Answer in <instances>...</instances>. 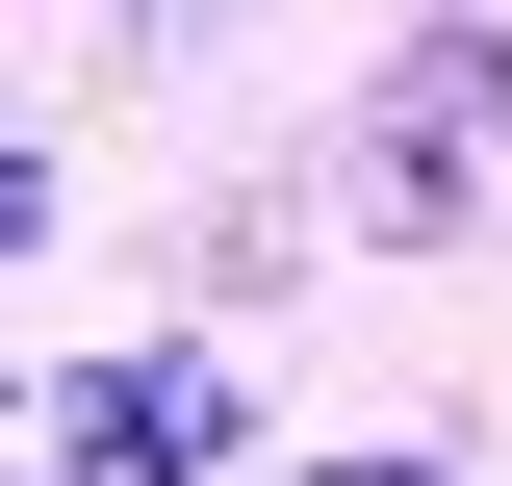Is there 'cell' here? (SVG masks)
Masks as SVG:
<instances>
[{"label":"cell","instance_id":"obj_1","mask_svg":"<svg viewBox=\"0 0 512 486\" xmlns=\"http://www.w3.org/2000/svg\"><path fill=\"white\" fill-rule=\"evenodd\" d=\"M512 154V26L487 0H410V52L359 77V128H333V231H461Z\"/></svg>","mask_w":512,"mask_h":486},{"label":"cell","instance_id":"obj_2","mask_svg":"<svg viewBox=\"0 0 512 486\" xmlns=\"http://www.w3.org/2000/svg\"><path fill=\"white\" fill-rule=\"evenodd\" d=\"M26 486H256V384L205 333H128V359H52V461Z\"/></svg>","mask_w":512,"mask_h":486},{"label":"cell","instance_id":"obj_3","mask_svg":"<svg viewBox=\"0 0 512 486\" xmlns=\"http://www.w3.org/2000/svg\"><path fill=\"white\" fill-rule=\"evenodd\" d=\"M26 256H52V154H0V282H26Z\"/></svg>","mask_w":512,"mask_h":486},{"label":"cell","instance_id":"obj_4","mask_svg":"<svg viewBox=\"0 0 512 486\" xmlns=\"http://www.w3.org/2000/svg\"><path fill=\"white\" fill-rule=\"evenodd\" d=\"M256 486H461V461H256Z\"/></svg>","mask_w":512,"mask_h":486}]
</instances>
